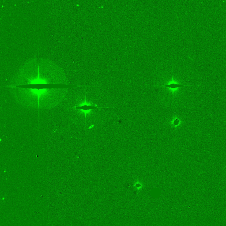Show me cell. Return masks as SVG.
<instances>
[{
	"label": "cell",
	"mask_w": 226,
	"mask_h": 226,
	"mask_svg": "<svg viewBox=\"0 0 226 226\" xmlns=\"http://www.w3.org/2000/svg\"><path fill=\"white\" fill-rule=\"evenodd\" d=\"M188 86L189 85L179 83L176 81H175L174 79V76H172L171 81H170L166 84H164L162 85H157L155 87H163L165 89L170 90L172 92L173 99L174 97V92H175L176 91L178 90L179 89H180L181 87H186Z\"/></svg>",
	"instance_id": "1"
},
{
	"label": "cell",
	"mask_w": 226,
	"mask_h": 226,
	"mask_svg": "<svg viewBox=\"0 0 226 226\" xmlns=\"http://www.w3.org/2000/svg\"><path fill=\"white\" fill-rule=\"evenodd\" d=\"M179 124L180 121H179V119H178L177 118L175 119V120H174V121L173 122V125H174L175 127H178V125H179Z\"/></svg>",
	"instance_id": "2"
},
{
	"label": "cell",
	"mask_w": 226,
	"mask_h": 226,
	"mask_svg": "<svg viewBox=\"0 0 226 226\" xmlns=\"http://www.w3.org/2000/svg\"><path fill=\"white\" fill-rule=\"evenodd\" d=\"M142 186V185L141 183H136L135 185V188H137L138 190L140 189L141 188Z\"/></svg>",
	"instance_id": "3"
}]
</instances>
